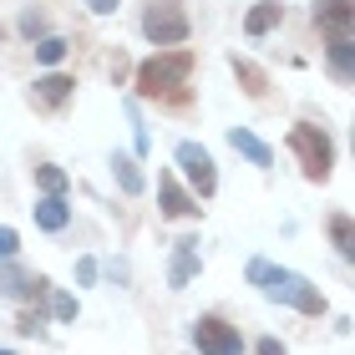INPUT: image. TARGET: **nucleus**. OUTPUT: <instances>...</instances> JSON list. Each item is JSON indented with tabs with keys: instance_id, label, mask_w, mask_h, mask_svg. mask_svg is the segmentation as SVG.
I'll use <instances>...</instances> for the list:
<instances>
[{
	"instance_id": "1",
	"label": "nucleus",
	"mask_w": 355,
	"mask_h": 355,
	"mask_svg": "<svg viewBox=\"0 0 355 355\" xmlns=\"http://www.w3.org/2000/svg\"><path fill=\"white\" fill-rule=\"evenodd\" d=\"M244 274H249V284H259L274 304H289V310H300V315H310V320H320V315L330 310V300L320 295V289L304 279V274L279 269L274 259H264V254H259V259H249V269H244Z\"/></svg>"
},
{
	"instance_id": "2",
	"label": "nucleus",
	"mask_w": 355,
	"mask_h": 355,
	"mask_svg": "<svg viewBox=\"0 0 355 355\" xmlns=\"http://www.w3.org/2000/svg\"><path fill=\"white\" fill-rule=\"evenodd\" d=\"M193 67H198V56L188 51V46H173V51H157L137 67V96H148V102H183V87Z\"/></svg>"
},
{
	"instance_id": "3",
	"label": "nucleus",
	"mask_w": 355,
	"mask_h": 355,
	"mask_svg": "<svg viewBox=\"0 0 355 355\" xmlns=\"http://www.w3.org/2000/svg\"><path fill=\"white\" fill-rule=\"evenodd\" d=\"M289 153L300 157V173L310 178V183H330V173H335V142H330L325 127L295 122V127H289Z\"/></svg>"
},
{
	"instance_id": "4",
	"label": "nucleus",
	"mask_w": 355,
	"mask_h": 355,
	"mask_svg": "<svg viewBox=\"0 0 355 355\" xmlns=\"http://www.w3.org/2000/svg\"><path fill=\"white\" fill-rule=\"evenodd\" d=\"M142 36H148L157 51H173V46H183V41L193 36L183 0H148V6H142Z\"/></svg>"
},
{
	"instance_id": "5",
	"label": "nucleus",
	"mask_w": 355,
	"mask_h": 355,
	"mask_svg": "<svg viewBox=\"0 0 355 355\" xmlns=\"http://www.w3.org/2000/svg\"><path fill=\"white\" fill-rule=\"evenodd\" d=\"M173 163L183 168V178L193 183V198H214V193H218V168H214V153H208L203 142L183 137L173 148Z\"/></svg>"
},
{
	"instance_id": "6",
	"label": "nucleus",
	"mask_w": 355,
	"mask_h": 355,
	"mask_svg": "<svg viewBox=\"0 0 355 355\" xmlns=\"http://www.w3.org/2000/svg\"><path fill=\"white\" fill-rule=\"evenodd\" d=\"M193 345H198V355H244V335H239V325H229L223 315H203L193 320Z\"/></svg>"
},
{
	"instance_id": "7",
	"label": "nucleus",
	"mask_w": 355,
	"mask_h": 355,
	"mask_svg": "<svg viewBox=\"0 0 355 355\" xmlns=\"http://www.w3.org/2000/svg\"><path fill=\"white\" fill-rule=\"evenodd\" d=\"M0 295H6V300H46V295H51V279H46V274H26V269H15L10 259H0Z\"/></svg>"
},
{
	"instance_id": "8",
	"label": "nucleus",
	"mask_w": 355,
	"mask_h": 355,
	"mask_svg": "<svg viewBox=\"0 0 355 355\" xmlns=\"http://www.w3.org/2000/svg\"><path fill=\"white\" fill-rule=\"evenodd\" d=\"M157 208H163V218H198L203 214L198 198H193L173 173H157Z\"/></svg>"
},
{
	"instance_id": "9",
	"label": "nucleus",
	"mask_w": 355,
	"mask_h": 355,
	"mask_svg": "<svg viewBox=\"0 0 355 355\" xmlns=\"http://www.w3.org/2000/svg\"><path fill=\"white\" fill-rule=\"evenodd\" d=\"M198 269H203V254H198V239H178L173 244V264H168V284L173 289H188L193 279H198Z\"/></svg>"
},
{
	"instance_id": "10",
	"label": "nucleus",
	"mask_w": 355,
	"mask_h": 355,
	"mask_svg": "<svg viewBox=\"0 0 355 355\" xmlns=\"http://www.w3.org/2000/svg\"><path fill=\"white\" fill-rule=\"evenodd\" d=\"M71 92H76V76H67V71H46V76H36V87H31V102L46 107V112H56V107L71 102Z\"/></svg>"
},
{
	"instance_id": "11",
	"label": "nucleus",
	"mask_w": 355,
	"mask_h": 355,
	"mask_svg": "<svg viewBox=\"0 0 355 355\" xmlns=\"http://www.w3.org/2000/svg\"><path fill=\"white\" fill-rule=\"evenodd\" d=\"M350 21H355L350 0H315V26L330 41H350Z\"/></svg>"
},
{
	"instance_id": "12",
	"label": "nucleus",
	"mask_w": 355,
	"mask_h": 355,
	"mask_svg": "<svg viewBox=\"0 0 355 355\" xmlns=\"http://www.w3.org/2000/svg\"><path fill=\"white\" fill-rule=\"evenodd\" d=\"M223 137H229V148H234L239 157H249L254 168H274V153H269V142H259V137L249 132V127H229Z\"/></svg>"
},
{
	"instance_id": "13",
	"label": "nucleus",
	"mask_w": 355,
	"mask_h": 355,
	"mask_svg": "<svg viewBox=\"0 0 355 355\" xmlns=\"http://www.w3.org/2000/svg\"><path fill=\"white\" fill-rule=\"evenodd\" d=\"M229 67H234L239 87H244L254 102H264V96H269V71H264V67H254V61H249V56H239V51L229 56Z\"/></svg>"
},
{
	"instance_id": "14",
	"label": "nucleus",
	"mask_w": 355,
	"mask_h": 355,
	"mask_svg": "<svg viewBox=\"0 0 355 355\" xmlns=\"http://www.w3.org/2000/svg\"><path fill=\"white\" fill-rule=\"evenodd\" d=\"M279 21H284V6L279 0H259V6H254L249 15H244V36H269V31H279Z\"/></svg>"
},
{
	"instance_id": "15",
	"label": "nucleus",
	"mask_w": 355,
	"mask_h": 355,
	"mask_svg": "<svg viewBox=\"0 0 355 355\" xmlns=\"http://www.w3.org/2000/svg\"><path fill=\"white\" fill-rule=\"evenodd\" d=\"M31 214H36V229H46V234H61L71 223V208H67V198H36V208H31Z\"/></svg>"
},
{
	"instance_id": "16",
	"label": "nucleus",
	"mask_w": 355,
	"mask_h": 355,
	"mask_svg": "<svg viewBox=\"0 0 355 355\" xmlns=\"http://www.w3.org/2000/svg\"><path fill=\"white\" fill-rule=\"evenodd\" d=\"M325 67L335 82H350V71H355V41H330L325 46Z\"/></svg>"
},
{
	"instance_id": "17",
	"label": "nucleus",
	"mask_w": 355,
	"mask_h": 355,
	"mask_svg": "<svg viewBox=\"0 0 355 355\" xmlns=\"http://www.w3.org/2000/svg\"><path fill=\"white\" fill-rule=\"evenodd\" d=\"M112 173H117L122 193H132V198H137L142 188H148V183H142V173H137V157H127V153H117V157H112Z\"/></svg>"
},
{
	"instance_id": "18",
	"label": "nucleus",
	"mask_w": 355,
	"mask_h": 355,
	"mask_svg": "<svg viewBox=\"0 0 355 355\" xmlns=\"http://www.w3.org/2000/svg\"><path fill=\"white\" fill-rule=\"evenodd\" d=\"M36 188L46 193V198H67V173H61L56 163H36Z\"/></svg>"
},
{
	"instance_id": "19",
	"label": "nucleus",
	"mask_w": 355,
	"mask_h": 355,
	"mask_svg": "<svg viewBox=\"0 0 355 355\" xmlns=\"http://www.w3.org/2000/svg\"><path fill=\"white\" fill-rule=\"evenodd\" d=\"M67 51H71L67 36H41V41H36V61H41V67H56Z\"/></svg>"
},
{
	"instance_id": "20",
	"label": "nucleus",
	"mask_w": 355,
	"mask_h": 355,
	"mask_svg": "<svg viewBox=\"0 0 355 355\" xmlns=\"http://www.w3.org/2000/svg\"><path fill=\"white\" fill-rule=\"evenodd\" d=\"M21 36L26 41H41V36H51V21H46V10H21Z\"/></svg>"
},
{
	"instance_id": "21",
	"label": "nucleus",
	"mask_w": 355,
	"mask_h": 355,
	"mask_svg": "<svg viewBox=\"0 0 355 355\" xmlns=\"http://www.w3.org/2000/svg\"><path fill=\"white\" fill-rule=\"evenodd\" d=\"M330 239H335V249H340V259L355 254V239H350V218L345 214H330Z\"/></svg>"
},
{
	"instance_id": "22",
	"label": "nucleus",
	"mask_w": 355,
	"mask_h": 355,
	"mask_svg": "<svg viewBox=\"0 0 355 355\" xmlns=\"http://www.w3.org/2000/svg\"><path fill=\"white\" fill-rule=\"evenodd\" d=\"M127 122H132V148H137V157L153 148V137H148V127H142V112H137V102H127Z\"/></svg>"
},
{
	"instance_id": "23",
	"label": "nucleus",
	"mask_w": 355,
	"mask_h": 355,
	"mask_svg": "<svg viewBox=\"0 0 355 355\" xmlns=\"http://www.w3.org/2000/svg\"><path fill=\"white\" fill-rule=\"evenodd\" d=\"M96 274H102V264H96L92 254H82V259H76V284L92 289V284H96Z\"/></svg>"
},
{
	"instance_id": "24",
	"label": "nucleus",
	"mask_w": 355,
	"mask_h": 355,
	"mask_svg": "<svg viewBox=\"0 0 355 355\" xmlns=\"http://www.w3.org/2000/svg\"><path fill=\"white\" fill-rule=\"evenodd\" d=\"M15 254H21V234L10 223H0V259H15Z\"/></svg>"
},
{
	"instance_id": "25",
	"label": "nucleus",
	"mask_w": 355,
	"mask_h": 355,
	"mask_svg": "<svg viewBox=\"0 0 355 355\" xmlns=\"http://www.w3.org/2000/svg\"><path fill=\"white\" fill-rule=\"evenodd\" d=\"M51 315L61 320V325H71V320H76V300L71 295H51Z\"/></svg>"
},
{
	"instance_id": "26",
	"label": "nucleus",
	"mask_w": 355,
	"mask_h": 355,
	"mask_svg": "<svg viewBox=\"0 0 355 355\" xmlns=\"http://www.w3.org/2000/svg\"><path fill=\"white\" fill-rule=\"evenodd\" d=\"M15 330H21V335H36V330H41V310H21V320H15Z\"/></svg>"
},
{
	"instance_id": "27",
	"label": "nucleus",
	"mask_w": 355,
	"mask_h": 355,
	"mask_svg": "<svg viewBox=\"0 0 355 355\" xmlns=\"http://www.w3.org/2000/svg\"><path fill=\"white\" fill-rule=\"evenodd\" d=\"M254 355H289L284 340H274V335H264V340H254Z\"/></svg>"
},
{
	"instance_id": "28",
	"label": "nucleus",
	"mask_w": 355,
	"mask_h": 355,
	"mask_svg": "<svg viewBox=\"0 0 355 355\" xmlns=\"http://www.w3.org/2000/svg\"><path fill=\"white\" fill-rule=\"evenodd\" d=\"M87 6H92L96 15H112V10H117V6H122V0H87Z\"/></svg>"
},
{
	"instance_id": "29",
	"label": "nucleus",
	"mask_w": 355,
	"mask_h": 355,
	"mask_svg": "<svg viewBox=\"0 0 355 355\" xmlns=\"http://www.w3.org/2000/svg\"><path fill=\"white\" fill-rule=\"evenodd\" d=\"M0 355H15V350H0Z\"/></svg>"
}]
</instances>
